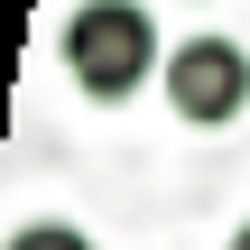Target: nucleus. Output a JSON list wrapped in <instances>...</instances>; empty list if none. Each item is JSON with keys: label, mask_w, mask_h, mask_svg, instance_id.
Masks as SVG:
<instances>
[{"label": "nucleus", "mask_w": 250, "mask_h": 250, "mask_svg": "<svg viewBox=\"0 0 250 250\" xmlns=\"http://www.w3.org/2000/svg\"><path fill=\"white\" fill-rule=\"evenodd\" d=\"M65 74L93 102H139L158 74V19L139 0H83L65 19Z\"/></svg>", "instance_id": "nucleus-1"}, {"label": "nucleus", "mask_w": 250, "mask_h": 250, "mask_svg": "<svg viewBox=\"0 0 250 250\" xmlns=\"http://www.w3.org/2000/svg\"><path fill=\"white\" fill-rule=\"evenodd\" d=\"M250 102V56L241 37H186V46H167V111L186 121V130H223V121H241Z\"/></svg>", "instance_id": "nucleus-2"}, {"label": "nucleus", "mask_w": 250, "mask_h": 250, "mask_svg": "<svg viewBox=\"0 0 250 250\" xmlns=\"http://www.w3.org/2000/svg\"><path fill=\"white\" fill-rule=\"evenodd\" d=\"M9 250H93V232H74V223H19Z\"/></svg>", "instance_id": "nucleus-3"}, {"label": "nucleus", "mask_w": 250, "mask_h": 250, "mask_svg": "<svg viewBox=\"0 0 250 250\" xmlns=\"http://www.w3.org/2000/svg\"><path fill=\"white\" fill-rule=\"evenodd\" d=\"M232 250H250V223H241V232H232Z\"/></svg>", "instance_id": "nucleus-4"}]
</instances>
